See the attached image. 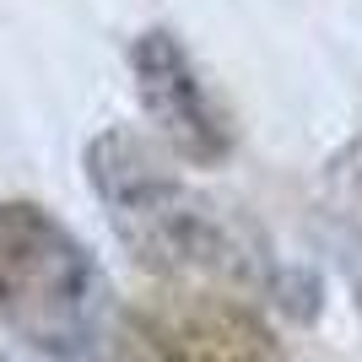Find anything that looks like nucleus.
Here are the masks:
<instances>
[{
	"label": "nucleus",
	"instance_id": "nucleus-1",
	"mask_svg": "<svg viewBox=\"0 0 362 362\" xmlns=\"http://www.w3.org/2000/svg\"><path fill=\"white\" fill-rule=\"evenodd\" d=\"M81 168L92 179V195L103 200L108 222H114V238L151 276L259 281V255L130 124L98 130L81 151Z\"/></svg>",
	"mask_w": 362,
	"mask_h": 362
},
{
	"label": "nucleus",
	"instance_id": "nucleus-2",
	"mask_svg": "<svg viewBox=\"0 0 362 362\" xmlns=\"http://www.w3.org/2000/svg\"><path fill=\"white\" fill-rule=\"evenodd\" d=\"M0 319L54 362H92L114 319L92 249L38 200H0Z\"/></svg>",
	"mask_w": 362,
	"mask_h": 362
},
{
	"label": "nucleus",
	"instance_id": "nucleus-3",
	"mask_svg": "<svg viewBox=\"0 0 362 362\" xmlns=\"http://www.w3.org/2000/svg\"><path fill=\"white\" fill-rule=\"evenodd\" d=\"M130 76H136V98L146 108V119L157 124V136L179 151L184 163L211 168L227 157V130L216 119L206 81H200L189 49L179 44V33L146 28L130 44Z\"/></svg>",
	"mask_w": 362,
	"mask_h": 362
},
{
	"label": "nucleus",
	"instance_id": "nucleus-4",
	"mask_svg": "<svg viewBox=\"0 0 362 362\" xmlns=\"http://www.w3.org/2000/svg\"><path fill=\"white\" fill-rule=\"evenodd\" d=\"M141 319L163 335V346L179 362H287L265 319L249 303L222 298V292H168L151 308H141Z\"/></svg>",
	"mask_w": 362,
	"mask_h": 362
},
{
	"label": "nucleus",
	"instance_id": "nucleus-5",
	"mask_svg": "<svg viewBox=\"0 0 362 362\" xmlns=\"http://www.w3.org/2000/svg\"><path fill=\"white\" fill-rule=\"evenodd\" d=\"M92 362H179V357L163 346V335L151 330L141 314H114L98 351H92Z\"/></svg>",
	"mask_w": 362,
	"mask_h": 362
},
{
	"label": "nucleus",
	"instance_id": "nucleus-6",
	"mask_svg": "<svg viewBox=\"0 0 362 362\" xmlns=\"http://www.w3.org/2000/svg\"><path fill=\"white\" fill-rule=\"evenodd\" d=\"M271 292H276V303H281L292 319H319V298H325V287H319L314 271H281Z\"/></svg>",
	"mask_w": 362,
	"mask_h": 362
}]
</instances>
